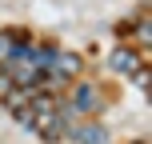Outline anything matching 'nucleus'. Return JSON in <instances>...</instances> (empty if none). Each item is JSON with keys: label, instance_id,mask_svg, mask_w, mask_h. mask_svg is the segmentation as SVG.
Here are the masks:
<instances>
[{"label": "nucleus", "instance_id": "nucleus-1", "mask_svg": "<svg viewBox=\"0 0 152 144\" xmlns=\"http://www.w3.org/2000/svg\"><path fill=\"white\" fill-rule=\"evenodd\" d=\"M96 108V88H80L76 92V112H92Z\"/></svg>", "mask_w": 152, "mask_h": 144}, {"label": "nucleus", "instance_id": "nucleus-2", "mask_svg": "<svg viewBox=\"0 0 152 144\" xmlns=\"http://www.w3.org/2000/svg\"><path fill=\"white\" fill-rule=\"evenodd\" d=\"M76 140H80V144H104V132H100V128H80Z\"/></svg>", "mask_w": 152, "mask_h": 144}, {"label": "nucleus", "instance_id": "nucleus-3", "mask_svg": "<svg viewBox=\"0 0 152 144\" xmlns=\"http://www.w3.org/2000/svg\"><path fill=\"white\" fill-rule=\"evenodd\" d=\"M112 68H124V72L136 68V56H132V52H112Z\"/></svg>", "mask_w": 152, "mask_h": 144}]
</instances>
